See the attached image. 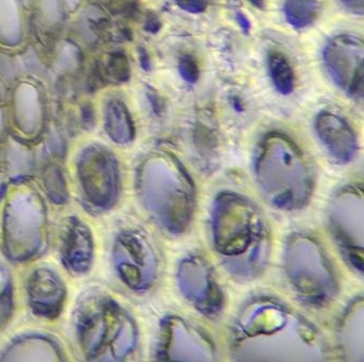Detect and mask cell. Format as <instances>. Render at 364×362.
I'll return each mask as SVG.
<instances>
[{"label": "cell", "mask_w": 364, "mask_h": 362, "mask_svg": "<svg viewBox=\"0 0 364 362\" xmlns=\"http://www.w3.org/2000/svg\"><path fill=\"white\" fill-rule=\"evenodd\" d=\"M363 42L359 36H334L323 49V61L338 87L349 96L363 97Z\"/></svg>", "instance_id": "6da1fadb"}, {"label": "cell", "mask_w": 364, "mask_h": 362, "mask_svg": "<svg viewBox=\"0 0 364 362\" xmlns=\"http://www.w3.org/2000/svg\"><path fill=\"white\" fill-rule=\"evenodd\" d=\"M74 317L82 351L88 359L99 360L114 330V305L100 294H87L76 307Z\"/></svg>", "instance_id": "7a4b0ae2"}, {"label": "cell", "mask_w": 364, "mask_h": 362, "mask_svg": "<svg viewBox=\"0 0 364 362\" xmlns=\"http://www.w3.org/2000/svg\"><path fill=\"white\" fill-rule=\"evenodd\" d=\"M77 175L85 199L91 206L106 208L112 204L118 183L116 161L105 148L89 147L77 162Z\"/></svg>", "instance_id": "3957f363"}, {"label": "cell", "mask_w": 364, "mask_h": 362, "mask_svg": "<svg viewBox=\"0 0 364 362\" xmlns=\"http://www.w3.org/2000/svg\"><path fill=\"white\" fill-rule=\"evenodd\" d=\"M10 112L16 130L22 136L29 138L39 136L46 119V106L39 87L33 81H18L10 98Z\"/></svg>", "instance_id": "277c9868"}, {"label": "cell", "mask_w": 364, "mask_h": 362, "mask_svg": "<svg viewBox=\"0 0 364 362\" xmlns=\"http://www.w3.org/2000/svg\"><path fill=\"white\" fill-rule=\"evenodd\" d=\"M93 251L90 228L76 216L63 221L59 234V253L63 265L73 274H86L92 266Z\"/></svg>", "instance_id": "5b68a950"}, {"label": "cell", "mask_w": 364, "mask_h": 362, "mask_svg": "<svg viewBox=\"0 0 364 362\" xmlns=\"http://www.w3.org/2000/svg\"><path fill=\"white\" fill-rule=\"evenodd\" d=\"M65 294L63 279L50 268H38L29 279V305L38 317H58L65 304Z\"/></svg>", "instance_id": "8992f818"}, {"label": "cell", "mask_w": 364, "mask_h": 362, "mask_svg": "<svg viewBox=\"0 0 364 362\" xmlns=\"http://www.w3.org/2000/svg\"><path fill=\"white\" fill-rule=\"evenodd\" d=\"M316 124L319 134L332 151L338 157L348 158L353 151V138L347 124L329 112L321 113Z\"/></svg>", "instance_id": "52a82bcc"}, {"label": "cell", "mask_w": 364, "mask_h": 362, "mask_svg": "<svg viewBox=\"0 0 364 362\" xmlns=\"http://www.w3.org/2000/svg\"><path fill=\"white\" fill-rule=\"evenodd\" d=\"M23 38L22 21L16 0H0V46L18 48Z\"/></svg>", "instance_id": "ba28073f"}, {"label": "cell", "mask_w": 364, "mask_h": 362, "mask_svg": "<svg viewBox=\"0 0 364 362\" xmlns=\"http://www.w3.org/2000/svg\"><path fill=\"white\" fill-rule=\"evenodd\" d=\"M267 67L274 87L282 95H289L295 87V75L287 57L279 51H270Z\"/></svg>", "instance_id": "9c48e42d"}, {"label": "cell", "mask_w": 364, "mask_h": 362, "mask_svg": "<svg viewBox=\"0 0 364 362\" xmlns=\"http://www.w3.org/2000/svg\"><path fill=\"white\" fill-rule=\"evenodd\" d=\"M285 18L296 29H304L312 25L321 12L319 0H285Z\"/></svg>", "instance_id": "30bf717a"}, {"label": "cell", "mask_w": 364, "mask_h": 362, "mask_svg": "<svg viewBox=\"0 0 364 362\" xmlns=\"http://www.w3.org/2000/svg\"><path fill=\"white\" fill-rule=\"evenodd\" d=\"M11 313V285L5 268L0 265V326Z\"/></svg>", "instance_id": "8fae6325"}, {"label": "cell", "mask_w": 364, "mask_h": 362, "mask_svg": "<svg viewBox=\"0 0 364 362\" xmlns=\"http://www.w3.org/2000/svg\"><path fill=\"white\" fill-rule=\"evenodd\" d=\"M178 72L187 82H197L200 77V68L197 60L193 55H183L178 61Z\"/></svg>", "instance_id": "7c38bea8"}, {"label": "cell", "mask_w": 364, "mask_h": 362, "mask_svg": "<svg viewBox=\"0 0 364 362\" xmlns=\"http://www.w3.org/2000/svg\"><path fill=\"white\" fill-rule=\"evenodd\" d=\"M182 10L189 13H202L208 9L210 0H173Z\"/></svg>", "instance_id": "4fadbf2b"}, {"label": "cell", "mask_w": 364, "mask_h": 362, "mask_svg": "<svg viewBox=\"0 0 364 362\" xmlns=\"http://www.w3.org/2000/svg\"><path fill=\"white\" fill-rule=\"evenodd\" d=\"M345 8L355 14L362 15L364 10V0H340Z\"/></svg>", "instance_id": "5bb4252c"}, {"label": "cell", "mask_w": 364, "mask_h": 362, "mask_svg": "<svg viewBox=\"0 0 364 362\" xmlns=\"http://www.w3.org/2000/svg\"><path fill=\"white\" fill-rule=\"evenodd\" d=\"M235 18L237 21L238 25L240 26L244 32L249 33L251 29V23L249 21L248 17L242 12V11H236Z\"/></svg>", "instance_id": "9a60e30c"}, {"label": "cell", "mask_w": 364, "mask_h": 362, "mask_svg": "<svg viewBox=\"0 0 364 362\" xmlns=\"http://www.w3.org/2000/svg\"><path fill=\"white\" fill-rule=\"evenodd\" d=\"M161 23L159 17L155 16V15H151V16L149 17L148 21H146V29H148L149 31L155 33V32H157L161 29Z\"/></svg>", "instance_id": "2e32d148"}, {"label": "cell", "mask_w": 364, "mask_h": 362, "mask_svg": "<svg viewBox=\"0 0 364 362\" xmlns=\"http://www.w3.org/2000/svg\"><path fill=\"white\" fill-rule=\"evenodd\" d=\"M249 1H250V4H253V6H257V8H264V0H249Z\"/></svg>", "instance_id": "e0dca14e"}]
</instances>
